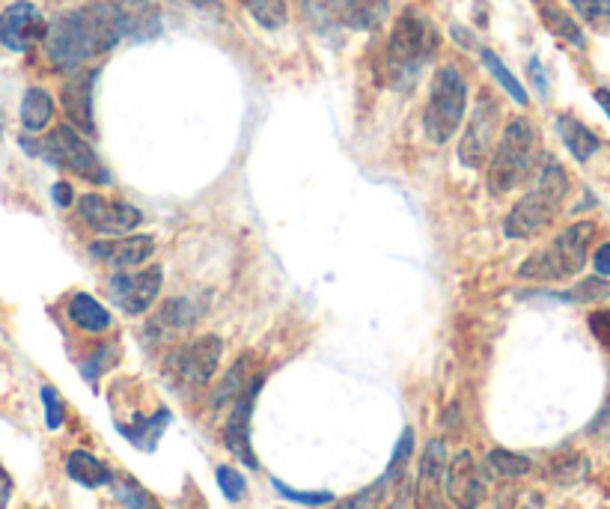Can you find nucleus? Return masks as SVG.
Segmentation results:
<instances>
[{
    "label": "nucleus",
    "instance_id": "1",
    "mask_svg": "<svg viewBox=\"0 0 610 509\" xmlns=\"http://www.w3.org/2000/svg\"><path fill=\"white\" fill-rule=\"evenodd\" d=\"M122 21L114 3H90L57 15L45 30V54L57 72H78L120 45Z\"/></svg>",
    "mask_w": 610,
    "mask_h": 509
},
{
    "label": "nucleus",
    "instance_id": "2",
    "mask_svg": "<svg viewBox=\"0 0 610 509\" xmlns=\"http://www.w3.org/2000/svg\"><path fill=\"white\" fill-rule=\"evenodd\" d=\"M539 164L542 167L533 173L536 176L533 188L509 209V215L503 221L506 239H533L563 209V200L569 194V176H566L563 164L551 155H545Z\"/></svg>",
    "mask_w": 610,
    "mask_h": 509
},
{
    "label": "nucleus",
    "instance_id": "3",
    "mask_svg": "<svg viewBox=\"0 0 610 509\" xmlns=\"http://www.w3.org/2000/svg\"><path fill=\"white\" fill-rule=\"evenodd\" d=\"M542 161V140L527 117H515L503 128L488 161V194L503 197L524 185Z\"/></svg>",
    "mask_w": 610,
    "mask_h": 509
},
{
    "label": "nucleus",
    "instance_id": "4",
    "mask_svg": "<svg viewBox=\"0 0 610 509\" xmlns=\"http://www.w3.org/2000/svg\"><path fill=\"white\" fill-rule=\"evenodd\" d=\"M593 236H596L593 221H578V224L566 227L548 248L530 254L521 262L518 277H524V280H548V283L575 277L587 262Z\"/></svg>",
    "mask_w": 610,
    "mask_h": 509
},
{
    "label": "nucleus",
    "instance_id": "5",
    "mask_svg": "<svg viewBox=\"0 0 610 509\" xmlns=\"http://www.w3.org/2000/svg\"><path fill=\"white\" fill-rule=\"evenodd\" d=\"M21 146L30 155H39V158H45L48 164H54V167H60L66 173H75V176H81L87 182H96V185H111L108 167L102 164L96 149L81 137V131H75L72 126H57L45 140L21 137Z\"/></svg>",
    "mask_w": 610,
    "mask_h": 509
},
{
    "label": "nucleus",
    "instance_id": "6",
    "mask_svg": "<svg viewBox=\"0 0 610 509\" xmlns=\"http://www.w3.org/2000/svg\"><path fill=\"white\" fill-rule=\"evenodd\" d=\"M468 111V81L459 66L447 63L435 72L429 87V102L423 111V128L432 143H447L465 120Z\"/></svg>",
    "mask_w": 610,
    "mask_h": 509
},
{
    "label": "nucleus",
    "instance_id": "7",
    "mask_svg": "<svg viewBox=\"0 0 610 509\" xmlns=\"http://www.w3.org/2000/svg\"><path fill=\"white\" fill-rule=\"evenodd\" d=\"M438 30L432 27V21L417 12V9H405L390 33L387 42V63L399 78H411L420 72V66H426L435 51H438Z\"/></svg>",
    "mask_w": 610,
    "mask_h": 509
},
{
    "label": "nucleus",
    "instance_id": "8",
    "mask_svg": "<svg viewBox=\"0 0 610 509\" xmlns=\"http://www.w3.org/2000/svg\"><path fill=\"white\" fill-rule=\"evenodd\" d=\"M497 120H500V105L497 99L480 90L477 96V105H474V114H471V123L465 128V137L459 143V161L465 167H474L480 170L488 161L491 149H494V137H497Z\"/></svg>",
    "mask_w": 610,
    "mask_h": 509
},
{
    "label": "nucleus",
    "instance_id": "9",
    "mask_svg": "<svg viewBox=\"0 0 610 509\" xmlns=\"http://www.w3.org/2000/svg\"><path fill=\"white\" fill-rule=\"evenodd\" d=\"M161 283H164V271H161V265H152L143 271H117L111 277L108 289H111L114 304L125 316H143L155 304Z\"/></svg>",
    "mask_w": 610,
    "mask_h": 509
},
{
    "label": "nucleus",
    "instance_id": "10",
    "mask_svg": "<svg viewBox=\"0 0 610 509\" xmlns=\"http://www.w3.org/2000/svg\"><path fill=\"white\" fill-rule=\"evenodd\" d=\"M81 218L90 230L102 233V236H128L134 227L143 224V212L131 203L122 200H105L102 194H84L78 200Z\"/></svg>",
    "mask_w": 610,
    "mask_h": 509
},
{
    "label": "nucleus",
    "instance_id": "11",
    "mask_svg": "<svg viewBox=\"0 0 610 509\" xmlns=\"http://www.w3.org/2000/svg\"><path fill=\"white\" fill-rule=\"evenodd\" d=\"M221 355H224V343L221 337L209 334V337H200V340H191L188 346H179L170 358H167V367L176 373L179 382L188 384H206L218 364H221Z\"/></svg>",
    "mask_w": 610,
    "mask_h": 509
},
{
    "label": "nucleus",
    "instance_id": "12",
    "mask_svg": "<svg viewBox=\"0 0 610 509\" xmlns=\"http://www.w3.org/2000/svg\"><path fill=\"white\" fill-rule=\"evenodd\" d=\"M45 30H48V21L45 15L39 12L36 3L30 0H18V3H9L3 12H0V42L15 51V54H24L30 51L36 42L45 39Z\"/></svg>",
    "mask_w": 610,
    "mask_h": 509
},
{
    "label": "nucleus",
    "instance_id": "13",
    "mask_svg": "<svg viewBox=\"0 0 610 509\" xmlns=\"http://www.w3.org/2000/svg\"><path fill=\"white\" fill-rule=\"evenodd\" d=\"M444 492L450 495L456 509H480L486 501V480L471 450H462L456 459H450L444 474Z\"/></svg>",
    "mask_w": 610,
    "mask_h": 509
},
{
    "label": "nucleus",
    "instance_id": "14",
    "mask_svg": "<svg viewBox=\"0 0 610 509\" xmlns=\"http://www.w3.org/2000/svg\"><path fill=\"white\" fill-rule=\"evenodd\" d=\"M259 387H262V376H253L242 393L233 399V411H230V420H227V429H224V444L227 450L242 459L247 468H259L256 456H253V447H250V417H253V402L259 396Z\"/></svg>",
    "mask_w": 610,
    "mask_h": 509
},
{
    "label": "nucleus",
    "instance_id": "15",
    "mask_svg": "<svg viewBox=\"0 0 610 509\" xmlns=\"http://www.w3.org/2000/svg\"><path fill=\"white\" fill-rule=\"evenodd\" d=\"M444 474H447V444L441 438H432L420 462L414 509H450L444 492Z\"/></svg>",
    "mask_w": 610,
    "mask_h": 509
},
{
    "label": "nucleus",
    "instance_id": "16",
    "mask_svg": "<svg viewBox=\"0 0 610 509\" xmlns=\"http://www.w3.org/2000/svg\"><path fill=\"white\" fill-rule=\"evenodd\" d=\"M206 313V298H194V295H182V298H170L161 304V310L155 313V319L146 328V337L152 343H164L173 340L185 331H191L200 316Z\"/></svg>",
    "mask_w": 610,
    "mask_h": 509
},
{
    "label": "nucleus",
    "instance_id": "17",
    "mask_svg": "<svg viewBox=\"0 0 610 509\" xmlns=\"http://www.w3.org/2000/svg\"><path fill=\"white\" fill-rule=\"evenodd\" d=\"M155 254V239L152 236H114L105 242H93L90 245V256L117 268V271H128L143 265L149 256Z\"/></svg>",
    "mask_w": 610,
    "mask_h": 509
},
{
    "label": "nucleus",
    "instance_id": "18",
    "mask_svg": "<svg viewBox=\"0 0 610 509\" xmlns=\"http://www.w3.org/2000/svg\"><path fill=\"white\" fill-rule=\"evenodd\" d=\"M93 84H96V72H75L63 90V111L69 117V126L81 134H93L96 131V120H93Z\"/></svg>",
    "mask_w": 610,
    "mask_h": 509
},
{
    "label": "nucleus",
    "instance_id": "19",
    "mask_svg": "<svg viewBox=\"0 0 610 509\" xmlns=\"http://www.w3.org/2000/svg\"><path fill=\"white\" fill-rule=\"evenodd\" d=\"M319 9L343 24V27H352V30H372L378 27L387 12H390V3L387 0H319Z\"/></svg>",
    "mask_w": 610,
    "mask_h": 509
},
{
    "label": "nucleus",
    "instance_id": "20",
    "mask_svg": "<svg viewBox=\"0 0 610 509\" xmlns=\"http://www.w3.org/2000/svg\"><path fill=\"white\" fill-rule=\"evenodd\" d=\"M120 12L122 33L134 42H149L161 33V12L149 0H114Z\"/></svg>",
    "mask_w": 610,
    "mask_h": 509
},
{
    "label": "nucleus",
    "instance_id": "21",
    "mask_svg": "<svg viewBox=\"0 0 610 509\" xmlns=\"http://www.w3.org/2000/svg\"><path fill=\"white\" fill-rule=\"evenodd\" d=\"M167 423H170V411H167V408H158L152 417H140V414H137L131 423H117V429H120V435H125V438H128L134 447H140L143 453H155V447H158V441H161Z\"/></svg>",
    "mask_w": 610,
    "mask_h": 509
},
{
    "label": "nucleus",
    "instance_id": "22",
    "mask_svg": "<svg viewBox=\"0 0 610 509\" xmlns=\"http://www.w3.org/2000/svg\"><path fill=\"white\" fill-rule=\"evenodd\" d=\"M69 319H72V325H78L87 334H102V331H111V325H114V316L93 295H87V292L72 295Z\"/></svg>",
    "mask_w": 610,
    "mask_h": 509
},
{
    "label": "nucleus",
    "instance_id": "23",
    "mask_svg": "<svg viewBox=\"0 0 610 509\" xmlns=\"http://www.w3.org/2000/svg\"><path fill=\"white\" fill-rule=\"evenodd\" d=\"M66 471H69V477H72L75 483H81V486H87V489H99V486L114 483V471H111L102 459H96L93 453H87V450L69 453Z\"/></svg>",
    "mask_w": 610,
    "mask_h": 509
},
{
    "label": "nucleus",
    "instance_id": "24",
    "mask_svg": "<svg viewBox=\"0 0 610 509\" xmlns=\"http://www.w3.org/2000/svg\"><path fill=\"white\" fill-rule=\"evenodd\" d=\"M557 131H560L566 149H569L578 161H590V158L602 149V140H599L590 128L584 126V123H578L575 117H569V114H560V117H557Z\"/></svg>",
    "mask_w": 610,
    "mask_h": 509
},
{
    "label": "nucleus",
    "instance_id": "25",
    "mask_svg": "<svg viewBox=\"0 0 610 509\" xmlns=\"http://www.w3.org/2000/svg\"><path fill=\"white\" fill-rule=\"evenodd\" d=\"M54 117V99L42 87H30L21 99V126L30 134H39Z\"/></svg>",
    "mask_w": 610,
    "mask_h": 509
},
{
    "label": "nucleus",
    "instance_id": "26",
    "mask_svg": "<svg viewBox=\"0 0 610 509\" xmlns=\"http://www.w3.org/2000/svg\"><path fill=\"white\" fill-rule=\"evenodd\" d=\"M539 12H542V21L548 24V30H554L557 36H563L566 42H572V45H584V33H581V27L560 9V6H554V3H548V0H542L539 3Z\"/></svg>",
    "mask_w": 610,
    "mask_h": 509
},
{
    "label": "nucleus",
    "instance_id": "27",
    "mask_svg": "<svg viewBox=\"0 0 610 509\" xmlns=\"http://www.w3.org/2000/svg\"><path fill=\"white\" fill-rule=\"evenodd\" d=\"M530 468H533V462L527 456H518V453H509V450H500V447L488 453V471L494 477L515 480V477H524Z\"/></svg>",
    "mask_w": 610,
    "mask_h": 509
},
{
    "label": "nucleus",
    "instance_id": "28",
    "mask_svg": "<svg viewBox=\"0 0 610 509\" xmlns=\"http://www.w3.org/2000/svg\"><path fill=\"white\" fill-rule=\"evenodd\" d=\"M483 63H486L488 72L494 75V81H497V84H500V87H503V90H506V93L512 96V102H518L521 108H524V105L530 102V99H527V90H524V87L518 84V78H515V75H512V72H509L506 66H503V60H500V57H497L494 51H488V48L483 51Z\"/></svg>",
    "mask_w": 610,
    "mask_h": 509
},
{
    "label": "nucleus",
    "instance_id": "29",
    "mask_svg": "<svg viewBox=\"0 0 610 509\" xmlns=\"http://www.w3.org/2000/svg\"><path fill=\"white\" fill-rule=\"evenodd\" d=\"M247 12L268 30H277L286 24V0H242Z\"/></svg>",
    "mask_w": 610,
    "mask_h": 509
},
{
    "label": "nucleus",
    "instance_id": "30",
    "mask_svg": "<svg viewBox=\"0 0 610 509\" xmlns=\"http://www.w3.org/2000/svg\"><path fill=\"white\" fill-rule=\"evenodd\" d=\"M114 492H117V501H120L125 509H161L158 507V501H155L137 480H131V477L117 480Z\"/></svg>",
    "mask_w": 610,
    "mask_h": 509
},
{
    "label": "nucleus",
    "instance_id": "31",
    "mask_svg": "<svg viewBox=\"0 0 610 509\" xmlns=\"http://www.w3.org/2000/svg\"><path fill=\"white\" fill-rule=\"evenodd\" d=\"M247 370H250V355H244L242 361L227 373V379H224V384L218 387V393H215V405L221 408L224 402H230V399H236L239 393H242L244 387H247V382L253 379V376H247Z\"/></svg>",
    "mask_w": 610,
    "mask_h": 509
},
{
    "label": "nucleus",
    "instance_id": "32",
    "mask_svg": "<svg viewBox=\"0 0 610 509\" xmlns=\"http://www.w3.org/2000/svg\"><path fill=\"white\" fill-rule=\"evenodd\" d=\"M387 486H390V480H387V477H381V480H375L372 486L361 489L358 495H352V498L340 501V504H337L334 509H381Z\"/></svg>",
    "mask_w": 610,
    "mask_h": 509
},
{
    "label": "nucleus",
    "instance_id": "33",
    "mask_svg": "<svg viewBox=\"0 0 610 509\" xmlns=\"http://www.w3.org/2000/svg\"><path fill=\"white\" fill-rule=\"evenodd\" d=\"M271 486H274V492H277L280 498H286V501H292V504H304V507H325V504L334 501L331 492H295V489H289L286 483H280L277 477L271 480Z\"/></svg>",
    "mask_w": 610,
    "mask_h": 509
},
{
    "label": "nucleus",
    "instance_id": "34",
    "mask_svg": "<svg viewBox=\"0 0 610 509\" xmlns=\"http://www.w3.org/2000/svg\"><path fill=\"white\" fill-rule=\"evenodd\" d=\"M39 396H42V405H45V423H48V429H60L63 420H66V405H63L60 393H57L51 384H42Z\"/></svg>",
    "mask_w": 610,
    "mask_h": 509
},
{
    "label": "nucleus",
    "instance_id": "35",
    "mask_svg": "<svg viewBox=\"0 0 610 509\" xmlns=\"http://www.w3.org/2000/svg\"><path fill=\"white\" fill-rule=\"evenodd\" d=\"M497 509H542V498L530 489H503Z\"/></svg>",
    "mask_w": 610,
    "mask_h": 509
},
{
    "label": "nucleus",
    "instance_id": "36",
    "mask_svg": "<svg viewBox=\"0 0 610 509\" xmlns=\"http://www.w3.org/2000/svg\"><path fill=\"white\" fill-rule=\"evenodd\" d=\"M218 486H221V492H224V498L227 501H242L244 495H247V483H244V477L236 471V468H230V465H221L218 468Z\"/></svg>",
    "mask_w": 610,
    "mask_h": 509
},
{
    "label": "nucleus",
    "instance_id": "37",
    "mask_svg": "<svg viewBox=\"0 0 610 509\" xmlns=\"http://www.w3.org/2000/svg\"><path fill=\"white\" fill-rule=\"evenodd\" d=\"M411 453H414V432H411V429H405V432H402V438H399V444H396V450H393L390 468H387V474H384L390 483L396 480V474L402 477V471H405V465H408Z\"/></svg>",
    "mask_w": 610,
    "mask_h": 509
},
{
    "label": "nucleus",
    "instance_id": "38",
    "mask_svg": "<svg viewBox=\"0 0 610 509\" xmlns=\"http://www.w3.org/2000/svg\"><path fill=\"white\" fill-rule=\"evenodd\" d=\"M572 6L584 21H590L596 27L610 24V0H572Z\"/></svg>",
    "mask_w": 610,
    "mask_h": 509
},
{
    "label": "nucleus",
    "instance_id": "39",
    "mask_svg": "<svg viewBox=\"0 0 610 509\" xmlns=\"http://www.w3.org/2000/svg\"><path fill=\"white\" fill-rule=\"evenodd\" d=\"M610 295V280H605V277H590V280H584V283H578L575 289H572V295H566V298H572V301H599V298H608Z\"/></svg>",
    "mask_w": 610,
    "mask_h": 509
},
{
    "label": "nucleus",
    "instance_id": "40",
    "mask_svg": "<svg viewBox=\"0 0 610 509\" xmlns=\"http://www.w3.org/2000/svg\"><path fill=\"white\" fill-rule=\"evenodd\" d=\"M111 364H114V346H102V349H99V352H96V355H93V358L84 364V370H81V373H84V379H87V382H96V379H99V376H102V373H105Z\"/></svg>",
    "mask_w": 610,
    "mask_h": 509
},
{
    "label": "nucleus",
    "instance_id": "41",
    "mask_svg": "<svg viewBox=\"0 0 610 509\" xmlns=\"http://www.w3.org/2000/svg\"><path fill=\"white\" fill-rule=\"evenodd\" d=\"M584 474H587V462H584L581 456H572V459H566V462H560V465L554 468V480L563 483V486L584 480Z\"/></svg>",
    "mask_w": 610,
    "mask_h": 509
},
{
    "label": "nucleus",
    "instance_id": "42",
    "mask_svg": "<svg viewBox=\"0 0 610 509\" xmlns=\"http://www.w3.org/2000/svg\"><path fill=\"white\" fill-rule=\"evenodd\" d=\"M590 331H593L605 346H610V310H599V313L590 316Z\"/></svg>",
    "mask_w": 610,
    "mask_h": 509
},
{
    "label": "nucleus",
    "instance_id": "43",
    "mask_svg": "<svg viewBox=\"0 0 610 509\" xmlns=\"http://www.w3.org/2000/svg\"><path fill=\"white\" fill-rule=\"evenodd\" d=\"M51 197H54V203L60 206V209H69L72 203H75V191H72V185L69 182H54V188H51Z\"/></svg>",
    "mask_w": 610,
    "mask_h": 509
},
{
    "label": "nucleus",
    "instance_id": "44",
    "mask_svg": "<svg viewBox=\"0 0 610 509\" xmlns=\"http://www.w3.org/2000/svg\"><path fill=\"white\" fill-rule=\"evenodd\" d=\"M593 265H596V274H599V277H610V242H605V245L596 251Z\"/></svg>",
    "mask_w": 610,
    "mask_h": 509
},
{
    "label": "nucleus",
    "instance_id": "45",
    "mask_svg": "<svg viewBox=\"0 0 610 509\" xmlns=\"http://www.w3.org/2000/svg\"><path fill=\"white\" fill-rule=\"evenodd\" d=\"M527 69H530V75H533V84H536V90L545 96L548 93V81H545V72L539 69V60H530L527 63Z\"/></svg>",
    "mask_w": 610,
    "mask_h": 509
},
{
    "label": "nucleus",
    "instance_id": "46",
    "mask_svg": "<svg viewBox=\"0 0 610 509\" xmlns=\"http://www.w3.org/2000/svg\"><path fill=\"white\" fill-rule=\"evenodd\" d=\"M9 495H12V480H9V474L0 468V509H6V504H9Z\"/></svg>",
    "mask_w": 610,
    "mask_h": 509
},
{
    "label": "nucleus",
    "instance_id": "47",
    "mask_svg": "<svg viewBox=\"0 0 610 509\" xmlns=\"http://www.w3.org/2000/svg\"><path fill=\"white\" fill-rule=\"evenodd\" d=\"M596 102L602 105V111L610 117V90H596Z\"/></svg>",
    "mask_w": 610,
    "mask_h": 509
},
{
    "label": "nucleus",
    "instance_id": "48",
    "mask_svg": "<svg viewBox=\"0 0 610 509\" xmlns=\"http://www.w3.org/2000/svg\"><path fill=\"white\" fill-rule=\"evenodd\" d=\"M188 3H194L197 9H218V0H188Z\"/></svg>",
    "mask_w": 610,
    "mask_h": 509
},
{
    "label": "nucleus",
    "instance_id": "49",
    "mask_svg": "<svg viewBox=\"0 0 610 509\" xmlns=\"http://www.w3.org/2000/svg\"><path fill=\"white\" fill-rule=\"evenodd\" d=\"M3 126H6V117H3V108H0V134H3Z\"/></svg>",
    "mask_w": 610,
    "mask_h": 509
}]
</instances>
